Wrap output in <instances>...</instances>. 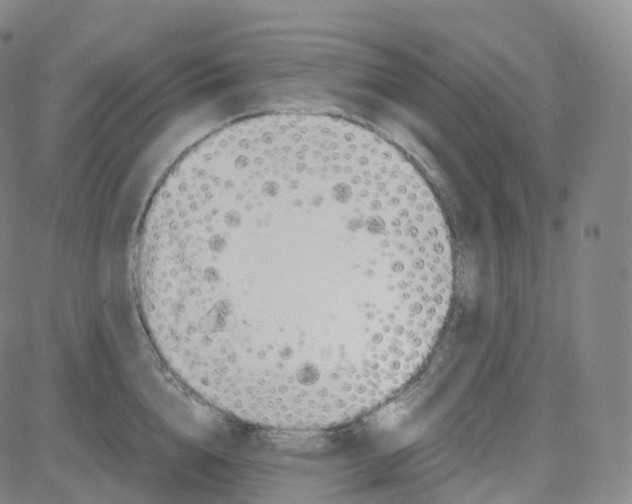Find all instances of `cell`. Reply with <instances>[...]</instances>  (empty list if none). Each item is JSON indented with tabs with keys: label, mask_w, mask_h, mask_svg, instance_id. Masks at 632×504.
Masks as SVG:
<instances>
[{
	"label": "cell",
	"mask_w": 632,
	"mask_h": 504,
	"mask_svg": "<svg viewBox=\"0 0 632 504\" xmlns=\"http://www.w3.org/2000/svg\"><path fill=\"white\" fill-rule=\"evenodd\" d=\"M453 279L422 174L356 131L255 124L186 152L141 225L151 342L215 409L320 428L388 400L433 342Z\"/></svg>",
	"instance_id": "obj_1"
}]
</instances>
